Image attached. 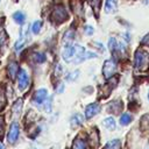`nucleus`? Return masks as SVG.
Instances as JSON below:
<instances>
[{
  "label": "nucleus",
  "instance_id": "obj_23",
  "mask_svg": "<svg viewBox=\"0 0 149 149\" xmlns=\"http://www.w3.org/2000/svg\"><path fill=\"white\" fill-rule=\"evenodd\" d=\"M78 76H79V71L76 70V71H73V72H70V73L66 76V80H68V81H73V80H76V79L78 78Z\"/></svg>",
  "mask_w": 149,
  "mask_h": 149
},
{
  "label": "nucleus",
  "instance_id": "obj_4",
  "mask_svg": "<svg viewBox=\"0 0 149 149\" xmlns=\"http://www.w3.org/2000/svg\"><path fill=\"white\" fill-rule=\"evenodd\" d=\"M19 134H20V127H19V123L17 122H13L9 127V130H8V134H7V141L9 143H15L17 137H19Z\"/></svg>",
  "mask_w": 149,
  "mask_h": 149
},
{
  "label": "nucleus",
  "instance_id": "obj_18",
  "mask_svg": "<svg viewBox=\"0 0 149 149\" xmlns=\"http://www.w3.org/2000/svg\"><path fill=\"white\" fill-rule=\"evenodd\" d=\"M130 121H132V116H130L128 113H123V114L121 115V118H120V125H122V126L129 125Z\"/></svg>",
  "mask_w": 149,
  "mask_h": 149
},
{
  "label": "nucleus",
  "instance_id": "obj_24",
  "mask_svg": "<svg viewBox=\"0 0 149 149\" xmlns=\"http://www.w3.org/2000/svg\"><path fill=\"white\" fill-rule=\"evenodd\" d=\"M41 27H42V22H41V21H35V22L33 23V27H31V30H33V33H34V34H37V33H40V30H41Z\"/></svg>",
  "mask_w": 149,
  "mask_h": 149
},
{
  "label": "nucleus",
  "instance_id": "obj_17",
  "mask_svg": "<svg viewBox=\"0 0 149 149\" xmlns=\"http://www.w3.org/2000/svg\"><path fill=\"white\" fill-rule=\"evenodd\" d=\"M108 48H109V50L113 51V52H115V51L119 50V43L116 42V40H115L114 37H111V38H109V41H108Z\"/></svg>",
  "mask_w": 149,
  "mask_h": 149
},
{
  "label": "nucleus",
  "instance_id": "obj_15",
  "mask_svg": "<svg viewBox=\"0 0 149 149\" xmlns=\"http://www.w3.org/2000/svg\"><path fill=\"white\" fill-rule=\"evenodd\" d=\"M120 147H121L120 141L115 139V140L108 141V142L106 143V146H105V149H120Z\"/></svg>",
  "mask_w": 149,
  "mask_h": 149
},
{
  "label": "nucleus",
  "instance_id": "obj_11",
  "mask_svg": "<svg viewBox=\"0 0 149 149\" xmlns=\"http://www.w3.org/2000/svg\"><path fill=\"white\" fill-rule=\"evenodd\" d=\"M118 7V2L116 0H106V5H105V12L106 13H113Z\"/></svg>",
  "mask_w": 149,
  "mask_h": 149
},
{
  "label": "nucleus",
  "instance_id": "obj_10",
  "mask_svg": "<svg viewBox=\"0 0 149 149\" xmlns=\"http://www.w3.org/2000/svg\"><path fill=\"white\" fill-rule=\"evenodd\" d=\"M7 72L10 79H14L16 77V74L19 73V65L16 62H10L7 66Z\"/></svg>",
  "mask_w": 149,
  "mask_h": 149
},
{
  "label": "nucleus",
  "instance_id": "obj_20",
  "mask_svg": "<svg viewBox=\"0 0 149 149\" xmlns=\"http://www.w3.org/2000/svg\"><path fill=\"white\" fill-rule=\"evenodd\" d=\"M13 19L15 20V22H17V23L22 24V23L24 22V19H26V16H24V14H23L22 12H16V13H14V15H13Z\"/></svg>",
  "mask_w": 149,
  "mask_h": 149
},
{
  "label": "nucleus",
  "instance_id": "obj_13",
  "mask_svg": "<svg viewBox=\"0 0 149 149\" xmlns=\"http://www.w3.org/2000/svg\"><path fill=\"white\" fill-rule=\"evenodd\" d=\"M72 149H87V144L84 140L81 139H76L72 143Z\"/></svg>",
  "mask_w": 149,
  "mask_h": 149
},
{
  "label": "nucleus",
  "instance_id": "obj_29",
  "mask_svg": "<svg viewBox=\"0 0 149 149\" xmlns=\"http://www.w3.org/2000/svg\"><path fill=\"white\" fill-rule=\"evenodd\" d=\"M63 88H64V85H63V84H59V87L57 88V92H58V93H62V92H63Z\"/></svg>",
  "mask_w": 149,
  "mask_h": 149
},
{
  "label": "nucleus",
  "instance_id": "obj_7",
  "mask_svg": "<svg viewBox=\"0 0 149 149\" xmlns=\"http://www.w3.org/2000/svg\"><path fill=\"white\" fill-rule=\"evenodd\" d=\"M99 112H100L99 104L93 102V104H90V105L86 106V108H85V116H86V119H91L94 115H97Z\"/></svg>",
  "mask_w": 149,
  "mask_h": 149
},
{
  "label": "nucleus",
  "instance_id": "obj_3",
  "mask_svg": "<svg viewBox=\"0 0 149 149\" xmlns=\"http://www.w3.org/2000/svg\"><path fill=\"white\" fill-rule=\"evenodd\" d=\"M115 69H116V64L113 59H107L105 61L104 63V66H102V74L106 79H109L114 72H115Z\"/></svg>",
  "mask_w": 149,
  "mask_h": 149
},
{
  "label": "nucleus",
  "instance_id": "obj_22",
  "mask_svg": "<svg viewBox=\"0 0 149 149\" xmlns=\"http://www.w3.org/2000/svg\"><path fill=\"white\" fill-rule=\"evenodd\" d=\"M73 37H74V31L73 30H68L64 35V42L66 44H70V42L73 40Z\"/></svg>",
  "mask_w": 149,
  "mask_h": 149
},
{
  "label": "nucleus",
  "instance_id": "obj_2",
  "mask_svg": "<svg viewBox=\"0 0 149 149\" xmlns=\"http://www.w3.org/2000/svg\"><path fill=\"white\" fill-rule=\"evenodd\" d=\"M68 19V12L64 6L57 5L51 13V21L54 23H62Z\"/></svg>",
  "mask_w": 149,
  "mask_h": 149
},
{
  "label": "nucleus",
  "instance_id": "obj_19",
  "mask_svg": "<svg viewBox=\"0 0 149 149\" xmlns=\"http://www.w3.org/2000/svg\"><path fill=\"white\" fill-rule=\"evenodd\" d=\"M87 1L90 2V5H91V7L93 8L94 13L98 15L99 9H100V3H101V0H87Z\"/></svg>",
  "mask_w": 149,
  "mask_h": 149
},
{
  "label": "nucleus",
  "instance_id": "obj_8",
  "mask_svg": "<svg viewBox=\"0 0 149 149\" xmlns=\"http://www.w3.org/2000/svg\"><path fill=\"white\" fill-rule=\"evenodd\" d=\"M27 40H28V34L26 33V29H22V30H21V36H20V38L16 41V43H15V45H14V49H15L16 51H20V50L24 47Z\"/></svg>",
  "mask_w": 149,
  "mask_h": 149
},
{
  "label": "nucleus",
  "instance_id": "obj_16",
  "mask_svg": "<svg viewBox=\"0 0 149 149\" xmlns=\"http://www.w3.org/2000/svg\"><path fill=\"white\" fill-rule=\"evenodd\" d=\"M104 126L107 128V129H114L115 128V121H114V119L112 118V116H109V118H106L105 120H104Z\"/></svg>",
  "mask_w": 149,
  "mask_h": 149
},
{
  "label": "nucleus",
  "instance_id": "obj_28",
  "mask_svg": "<svg viewBox=\"0 0 149 149\" xmlns=\"http://www.w3.org/2000/svg\"><path fill=\"white\" fill-rule=\"evenodd\" d=\"M142 44H146V45H148V47H149V34H148V35H146V36L142 38Z\"/></svg>",
  "mask_w": 149,
  "mask_h": 149
},
{
  "label": "nucleus",
  "instance_id": "obj_30",
  "mask_svg": "<svg viewBox=\"0 0 149 149\" xmlns=\"http://www.w3.org/2000/svg\"><path fill=\"white\" fill-rule=\"evenodd\" d=\"M0 149H5V146H3L1 142H0Z\"/></svg>",
  "mask_w": 149,
  "mask_h": 149
},
{
  "label": "nucleus",
  "instance_id": "obj_25",
  "mask_svg": "<svg viewBox=\"0 0 149 149\" xmlns=\"http://www.w3.org/2000/svg\"><path fill=\"white\" fill-rule=\"evenodd\" d=\"M3 132H5V120L3 116H0V139L3 135Z\"/></svg>",
  "mask_w": 149,
  "mask_h": 149
},
{
  "label": "nucleus",
  "instance_id": "obj_26",
  "mask_svg": "<svg viewBox=\"0 0 149 149\" xmlns=\"http://www.w3.org/2000/svg\"><path fill=\"white\" fill-rule=\"evenodd\" d=\"M44 109H45L48 113H50V112H51V98H49V99H48V101L45 100V106H44Z\"/></svg>",
  "mask_w": 149,
  "mask_h": 149
},
{
  "label": "nucleus",
  "instance_id": "obj_27",
  "mask_svg": "<svg viewBox=\"0 0 149 149\" xmlns=\"http://www.w3.org/2000/svg\"><path fill=\"white\" fill-rule=\"evenodd\" d=\"M84 30H85V33H86L87 35H92L93 31H94V29H93L91 26H85V27H84Z\"/></svg>",
  "mask_w": 149,
  "mask_h": 149
},
{
  "label": "nucleus",
  "instance_id": "obj_6",
  "mask_svg": "<svg viewBox=\"0 0 149 149\" xmlns=\"http://www.w3.org/2000/svg\"><path fill=\"white\" fill-rule=\"evenodd\" d=\"M29 84V76L27 73V71L24 69H21L17 73V85H19V90L23 91Z\"/></svg>",
  "mask_w": 149,
  "mask_h": 149
},
{
  "label": "nucleus",
  "instance_id": "obj_9",
  "mask_svg": "<svg viewBox=\"0 0 149 149\" xmlns=\"http://www.w3.org/2000/svg\"><path fill=\"white\" fill-rule=\"evenodd\" d=\"M122 109V102L120 100H114V101H111L107 106V111L109 113H119L120 111Z\"/></svg>",
  "mask_w": 149,
  "mask_h": 149
},
{
  "label": "nucleus",
  "instance_id": "obj_31",
  "mask_svg": "<svg viewBox=\"0 0 149 149\" xmlns=\"http://www.w3.org/2000/svg\"><path fill=\"white\" fill-rule=\"evenodd\" d=\"M148 98H149V93H148Z\"/></svg>",
  "mask_w": 149,
  "mask_h": 149
},
{
  "label": "nucleus",
  "instance_id": "obj_21",
  "mask_svg": "<svg viewBox=\"0 0 149 149\" xmlns=\"http://www.w3.org/2000/svg\"><path fill=\"white\" fill-rule=\"evenodd\" d=\"M45 58H47L45 55L42 52H34V55H33V59L36 63H43V62H45Z\"/></svg>",
  "mask_w": 149,
  "mask_h": 149
},
{
  "label": "nucleus",
  "instance_id": "obj_1",
  "mask_svg": "<svg viewBox=\"0 0 149 149\" xmlns=\"http://www.w3.org/2000/svg\"><path fill=\"white\" fill-rule=\"evenodd\" d=\"M134 68L140 71H144L149 68V54L142 49H137L134 55Z\"/></svg>",
  "mask_w": 149,
  "mask_h": 149
},
{
  "label": "nucleus",
  "instance_id": "obj_14",
  "mask_svg": "<svg viewBox=\"0 0 149 149\" xmlns=\"http://www.w3.org/2000/svg\"><path fill=\"white\" fill-rule=\"evenodd\" d=\"M23 101H22V99H19V100H16L15 101V104L13 105V113H14V115L15 116H17V115H20V113H21V109H22V104Z\"/></svg>",
  "mask_w": 149,
  "mask_h": 149
},
{
  "label": "nucleus",
  "instance_id": "obj_12",
  "mask_svg": "<svg viewBox=\"0 0 149 149\" xmlns=\"http://www.w3.org/2000/svg\"><path fill=\"white\" fill-rule=\"evenodd\" d=\"M83 122H84V118L81 114L76 113L74 115H72V118H71V126L72 127L80 126V125H83Z\"/></svg>",
  "mask_w": 149,
  "mask_h": 149
},
{
  "label": "nucleus",
  "instance_id": "obj_5",
  "mask_svg": "<svg viewBox=\"0 0 149 149\" xmlns=\"http://www.w3.org/2000/svg\"><path fill=\"white\" fill-rule=\"evenodd\" d=\"M47 98H48V91H47L45 88H40V90H37V91L34 93V95H33V104L40 106V105H42L43 102H45Z\"/></svg>",
  "mask_w": 149,
  "mask_h": 149
}]
</instances>
